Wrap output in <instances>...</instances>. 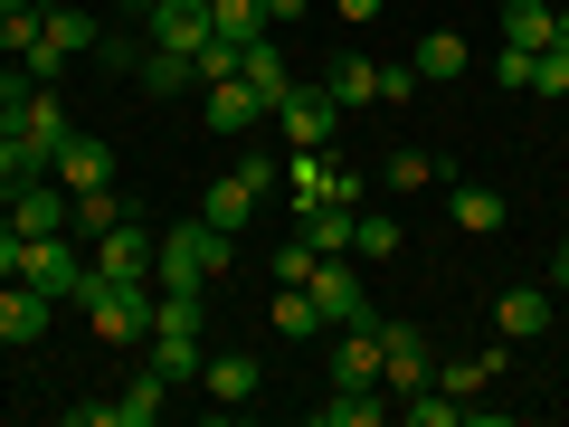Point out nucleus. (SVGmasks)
Segmentation results:
<instances>
[{"mask_svg":"<svg viewBox=\"0 0 569 427\" xmlns=\"http://www.w3.org/2000/svg\"><path fill=\"white\" fill-rule=\"evenodd\" d=\"M48 171H58L67 190H104V181H114V152H104L96 133H67V142H58V162H48Z\"/></svg>","mask_w":569,"mask_h":427,"instance_id":"18","label":"nucleus"},{"mask_svg":"<svg viewBox=\"0 0 569 427\" xmlns=\"http://www.w3.org/2000/svg\"><path fill=\"white\" fill-rule=\"evenodd\" d=\"M133 77H142V96H181V86H200V67H190V58H171V48H142V58H133Z\"/></svg>","mask_w":569,"mask_h":427,"instance_id":"26","label":"nucleus"},{"mask_svg":"<svg viewBox=\"0 0 569 427\" xmlns=\"http://www.w3.org/2000/svg\"><path fill=\"white\" fill-rule=\"evenodd\" d=\"M20 96H29V77H20V67H0V123L20 115Z\"/></svg>","mask_w":569,"mask_h":427,"instance_id":"42","label":"nucleus"},{"mask_svg":"<svg viewBox=\"0 0 569 427\" xmlns=\"http://www.w3.org/2000/svg\"><path fill=\"white\" fill-rule=\"evenodd\" d=\"M550 48H560V58H569V10H560V20H550Z\"/></svg>","mask_w":569,"mask_h":427,"instance_id":"47","label":"nucleus"},{"mask_svg":"<svg viewBox=\"0 0 569 427\" xmlns=\"http://www.w3.org/2000/svg\"><path fill=\"white\" fill-rule=\"evenodd\" d=\"M332 105H342V115H361V105H380V67H370V58H332Z\"/></svg>","mask_w":569,"mask_h":427,"instance_id":"24","label":"nucleus"},{"mask_svg":"<svg viewBox=\"0 0 569 427\" xmlns=\"http://www.w3.org/2000/svg\"><path fill=\"white\" fill-rule=\"evenodd\" d=\"M238 266V238H219L209 219H181L171 238H152V285H219Z\"/></svg>","mask_w":569,"mask_h":427,"instance_id":"1","label":"nucleus"},{"mask_svg":"<svg viewBox=\"0 0 569 427\" xmlns=\"http://www.w3.org/2000/svg\"><path fill=\"white\" fill-rule=\"evenodd\" d=\"M541 285H550V295H569V247H560V257H550V276H541Z\"/></svg>","mask_w":569,"mask_h":427,"instance_id":"46","label":"nucleus"},{"mask_svg":"<svg viewBox=\"0 0 569 427\" xmlns=\"http://www.w3.org/2000/svg\"><path fill=\"white\" fill-rule=\"evenodd\" d=\"M380 181H389V190H437V181H447V162L408 142V152H389V162H380Z\"/></svg>","mask_w":569,"mask_h":427,"instance_id":"30","label":"nucleus"},{"mask_svg":"<svg viewBox=\"0 0 569 427\" xmlns=\"http://www.w3.org/2000/svg\"><path fill=\"white\" fill-rule=\"evenodd\" d=\"M493 370H503V351H466V361H447V370H437V389H456V399H475V389H485Z\"/></svg>","mask_w":569,"mask_h":427,"instance_id":"34","label":"nucleus"},{"mask_svg":"<svg viewBox=\"0 0 569 427\" xmlns=\"http://www.w3.org/2000/svg\"><path fill=\"white\" fill-rule=\"evenodd\" d=\"M447 219L466 228V238H493V228L512 219V200H503L493 181H456V171H447Z\"/></svg>","mask_w":569,"mask_h":427,"instance_id":"14","label":"nucleus"},{"mask_svg":"<svg viewBox=\"0 0 569 427\" xmlns=\"http://www.w3.org/2000/svg\"><path fill=\"white\" fill-rule=\"evenodd\" d=\"M77 305H86V324H96V342H114V351H133L142 332H152V285H86Z\"/></svg>","mask_w":569,"mask_h":427,"instance_id":"3","label":"nucleus"},{"mask_svg":"<svg viewBox=\"0 0 569 427\" xmlns=\"http://www.w3.org/2000/svg\"><path fill=\"white\" fill-rule=\"evenodd\" d=\"M399 247H408L399 209H380V200H361V209H351V257H399Z\"/></svg>","mask_w":569,"mask_h":427,"instance_id":"20","label":"nucleus"},{"mask_svg":"<svg viewBox=\"0 0 569 427\" xmlns=\"http://www.w3.org/2000/svg\"><path fill=\"white\" fill-rule=\"evenodd\" d=\"M550 0H503V48H550Z\"/></svg>","mask_w":569,"mask_h":427,"instance_id":"28","label":"nucleus"},{"mask_svg":"<svg viewBox=\"0 0 569 427\" xmlns=\"http://www.w3.org/2000/svg\"><path fill=\"white\" fill-rule=\"evenodd\" d=\"M408 67H418V86H456V77L475 67V48L456 39V29H427V39H418V58H408Z\"/></svg>","mask_w":569,"mask_h":427,"instance_id":"19","label":"nucleus"},{"mask_svg":"<svg viewBox=\"0 0 569 427\" xmlns=\"http://www.w3.org/2000/svg\"><path fill=\"white\" fill-rule=\"evenodd\" d=\"M200 389H209L219 408H247V399L266 389V361H257V351H209V361H200Z\"/></svg>","mask_w":569,"mask_h":427,"instance_id":"13","label":"nucleus"},{"mask_svg":"<svg viewBox=\"0 0 569 427\" xmlns=\"http://www.w3.org/2000/svg\"><path fill=\"white\" fill-rule=\"evenodd\" d=\"M86 247H96V257H86V285H152V228L142 219H114L104 238H86Z\"/></svg>","mask_w":569,"mask_h":427,"instance_id":"2","label":"nucleus"},{"mask_svg":"<svg viewBox=\"0 0 569 427\" xmlns=\"http://www.w3.org/2000/svg\"><path fill=\"white\" fill-rule=\"evenodd\" d=\"M20 285H39L48 305H67L86 285V257H77V238L67 228H48V238H20Z\"/></svg>","mask_w":569,"mask_h":427,"instance_id":"4","label":"nucleus"},{"mask_svg":"<svg viewBox=\"0 0 569 427\" xmlns=\"http://www.w3.org/2000/svg\"><path fill=\"white\" fill-rule=\"evenodd\" d=\"M276 332H284V342H305V332H323V305H313L305 285H276Z\"/></svg>","mask_w":569,"mask_h":427,"instance_id":"32","label":"nucleus"},{"mask_svg":"<svg viewBox=\"0 0 569 427\" xmlns=\"http://www.w3.org/2000/svg\"><path fill=\"white\" fill-rule=\"evenodd\" d=\"M531 96H569V58H560V48L531 58Z\"/></svg>","mask_w":569,"mask_h":427,"instance_id":"37","label":"nucleus"},{"mask_svg":"<svg viewBox=\"0 0 569 427\" xmlns=\"http://www.w3.org/2000/svg\"><path fill=\"white\" fill-rule=\"evenodd\" d=\"M219 77H238V39H219V29H209V48H200V86H219Z\"/></svg>","mask_w":569,"mask_h":427,"instance_id":"35","label":"nucleus"},{"mask_svg":"<svg viewBox=\"0 0 569 427\" xmlns=\"http://www.w3.org/2000/svg\"><path fill=\"white\" fill-rule=\"evenodd\" d=\"M142 351H152V370H162L171 389H190L200 361H209V342H190V332H142Z\"/></svg>","mask_w":569,"mask_h":427,"instance_id":"21","label":"nucleus"},{"mask_svg":"<svg viewBox=\"0 0 569 427\" xmlns=\"http://www.w3.org/2000/svg\"><path fill=\"white\" fill-rule=\"evenodd\" d=\"M0 276H20V228L0 219Z\"/></svg>","mask_w":569,"mask_h":427,"instance_id":"43","label":"nucleus"},{"mask_svg":"<svg viewBox=\"0 0 569 427\" xmlns=\"http://www.w3.org/2000/svg\"><path fill=\"white\" fill-rule=\"evenodd\" d=\"M162 408H171V380H162V370H142V380L114 399V427H152Z\"/></svg>","mask_w":569,"mask_h":427,"instance_id":"27","label":"nucleus"},{"mask_svg":"<svg viewBox=\"0 0 569 427\" xmlns=\"http://www.w3.org/2000/svg\"><path fill=\"white\" fill-rule=\"evenodd\" d=\"M295 219H305V247H313V257H351V209H342V200L295 209Z\"/></svg>","mask_w":569,"mask_h":427,"instance_id":"25","label":"nucleus"},{"mask_svg":"<svg viewBox=\"0 0 569 427\" xmlns=\"http://www.w3.org/2000/svg\"><path fill=\"white\" fill-rule=\"evenodd\" d=\"M332 10H342V20H380L389 0H332Z\"/></svg>","mask_w":569,"mask_h":427,"instance_id":"45","label":"nucleus"},{"mask_svg":"<svg viewBox=\"0 0 569 427\" xmlns=\"http://www.w3.org/2000/svg\"><path fill=\"white\" fill-rule=\"evenodd\" d=\"M284 190H295V209H323V200L361 209V171L332 162V142H323V152H295V162H284Z\"/></svg>","mask_w":569,"mask_h":427,"instance_id":"6","label":"nucleus"},{"mask_svg":"<svg viewBox=\"0 0 569 427\" xmlns=\"http://www.w3.org/2000/svg\"><path fill=\"white\" fill-rule=\"evenodd\" d=\"M123 219V190L104 181V190H67V238H104V228Z\"/></svg>","mask_w":569,"mask_h":427,"instance_id":"22","label":"nucleus"},{"mask_svg":"<svg viewBox=\"0 0 569 427\" xmlns=\"http://www.w3.org/2000/svg\"><path fill=\"white\" fill-rule=\"evenodd\" d=\"M313 266H323L313 247H276V285H313Z\"/></svg>","mask_w":569,"mask_h":427,"instance_id":"38","label":"nucleus"},{"mask_svg":"<svg viewBox=\"0 0 569 427\" xmlns=\"http://www.w3.org/2000/svg\"><path fill=\"white\" fill-rule=\"evenodd\" d=\"M531 58H541V48H503V58H493V77H503V96H531Z\"/></svg>","mask_w":569,"mask_h":427,"instance_id":"36","label":"nucleus"},{"mask_svg":"<svg viewBox=\"0 0 569 427\" xmlns=\"http://www.w3.org/2000/svg\"><path fill=\"white\" fill-rule=\"evenodd\" d=\"M408 96H418V67H408V58L380 67V105H408Z\"/></svg>","mask_w":569,"mask_h":427,"instance_id":"40","label":"nucleus"},{"mask_svg":"<svg viewBox=\"0 0 569 427\" xmlns=\"http://www.w3.org/2000/svg\"><path fill=\"white\" fill-rule=\"evenodd\" d=\"M209 29H219V39H266V10H257V0H209Z\"/></svg>","mask_w":569,"mask_h":427,"instance_id":"33","label":"nucleus"},{"mask_svg":"<svg viewBox=\"0 0 569 427\" xmlns=\"http://www.w3.org/2000/svg\"><path fill=\"white\" fill-rule=\"evenodd\" d=\"M257 10H266V29H276V20H305V0H257Z\"/></svg>","mask_w":569,"mask_h":427,"instance_id":"44","label":"nucleus"},{"mask_svg":"<svg viewBox=\"0 0 569 427\" xmlns=\"http://www.w3.org/2000/svg\"><path fill=\"white\" fill-rule=\"evenodd\" d=\"M313 418H323V427H380L389 399H380V380H370V389H342V380H332V399L313 408Z\"/></svg>","mask_w":569,"mask_h":427,"instance_id":"23","label":"nucleus"},{"mask_svg":"<svg viewBox=\"0 0 569 427\" xmlns=\"http://www.w3.org/2000/svg\"><path fill=\"white\" fill-rule=\"evenodd\" d=\"M493 332H503V342L550 332V285H503V295H493Z\"/></svg>","mask_w":569,"mask_h":427,"instance_id":"17","label":"nucleus"},{"mask_svg":"<svg viewBox=\"0 0 569 427\" xmlns=\"http://www.w3.org/2000/svg\"><path fill=\"white\" fill-rule=\"evenodd\" d=\"M29 181V152H20V142H10V133H0V200H10V190H20Z\"/></svg>","mask_w":569,"mask_h":427,"instance_id":"41","label":"nucleus"},{"mask_svg":"<svg viewBox=\"0 0 569 427\" xmlns=\"http://www.w3.org/2000/svg\"><path fill=\"white\" fill-rule=\"evenodd\" d=\"M276 123H284L295 152H323L332 123H342V105H332V86H284V96H276Z\"/></svg>","mask_w":569,"mask_h":427,"instance_id":"7","label":"nucleus"},{"mask_svg":"<svg viewBox=\"0 0 569 427\" xmlns=\"http://www.w3.org/2000/svg\"><path fill=\"white\" fill-rule=\"evenodd\" d=\"M228 171H247V181H257V190H276V181H284V162H276V152H238V162H228Z\"/></svg>","mask_w":569,"mask_h":427,"instance_id":"39","label":"nucleus"},{"mask_svg":"<svg viewBox=\"0 0 569 427\" xmlns=\"http://www.w3.org/2000/svg\"><path fill=\"white\" fill-rule=\"evenodd\" d=\"M305 295L323 305V324H370V305H361V266H351V257H323Z\"/></svg>","mask_w":569,"mask_h":427,"instance_id":"11","label":"nucleus"},{"mask_svg":"<svg viewBox=\"0 0 569 427\" xmlns=\"http://www.w3.org/2000/svg\"><path fill=\"white\" fill-rule=\"evenodd\" d=\"M238 77H247V86H257V96H266V105H276V96H284V86H295V77H284V58H276V48H266V39H247V48H238Z\"/></svg>","mask_w":569,"mask_h":427,"instance_id":"31","label":"nucleus"},{"mask_svg":"<svg viewBox=\"0 0 569 427\" xmlns=\"http://www.w3.org/2000/svg\"><path fill=\"white\" fill-rule=\"evenodd\" d=\"M257 200H266V190L247 181V171H219V181H209V200H200V219L219 228V238H247V219H257Z\"/></svg>","mask_w":569,"mask_h":427,"instance_id":"15","label":"nucleus"},{"mask_svg":"<svg viewBox=\"0 0 569 427\" xmlns=\"http://www.w3.org/2000/svg\"><path fill=\"white\" fill-rule=\"evenodd\" d=\"M0 133H10V142L29 152V171H48V162H58V142L77 133V123H67V105L48 96V86H29V96H20V115L0 123Z\"/></svg>","mask_w":569,"mask_h":427,"instance_id":"5","label":"nucleus"},{"mask_svg":"<svg viewBox=\"0 0 569 427\" xmlns=\"http://www.w3.org/2000/svg\"><path fill=\"white\" fill-rule=\"evenodd\" d=\"M39 29H48L39 0H0V58H29V48H39Z\"/></svg>","mask_w":569,"mask_h":427,"instance_id":"29","label":"nucleus"},{"mask_svg":"<svg viewBox=\"0 0 569 427\" xmlns=\"http://www.w3.org/2000/svg\"><path fill=\"white\" fill-rule=\"evenodd\" d=\"M437 380V361H427V332L418 324H380V389L389 399H408V389Z\"/></svg>","mask_w":569,"mask_h":427,"instance_id":"9","label":"nucleus"},{"mask_svg":"<svg viewBox=\"0 0 569 427\" xmlns=\"http://www.w3.org/2000/svg\"><path fill=\"white\" fill-rule=\"evenodd\" d=\"M0 219L20 228V238H48V228H67V181H58V171H29V181L0 200Z\"/></svg>","mask_w":569,"mask_h":427,"instance_id":"10","label":"nucleus"},{"mask_svg":"<svg viewBox=\"0 0 569 427\" xmlns=\"http://www.w3.org/2000/svg\"><path fill=\"white\" fill-rule=\"evenodd\" d=\"M266 115H276V105H266V96H257V86H247V77H219V86H209V133H219V142L257 133Z\"/></svg>","mask_w":569,"mask_h":427,"instance_id":"12","label":"nucleus"},{"mask_svg":"<svg viewBox=\"0 0 569 427\" xmlns=\"http://www.w3.org/2000/svg\"><path fill=\"white\" fill-rule=\"evenodd\" d=\"M123 10H133V20H142V10H152V0H123Z\"/></svg>","mask_w":569,"mask_h":427,"instance_id":"48","label":"nucleus"},{"mask_svg":"<svg viewBox=\"0 0 569 427\" xmlns=\"http://www.w3.org/2000/svg\"><path fill=\"white\" fill-rule=\"evenodd\" d=\"M48 324H58V305H48L39 285H20V276H0V342H39Z\"/></svg>","mask_w":569,"mask_h":427,"instance_id":"16","label":"nucleus"},{"mask_svg":"<svg viewBox=\"0 0 569 427\" xmlns=\"http://www.w3.org/2000/svg\"><path fill=\"white\" fill-rule=\"evenodd\" d=\"M142 39L200 67V48H209V0H152V10H142Z\"/></svg>","mask_w":569,"mask_h":427,"instance_id":"8","label":"nucleus"}]
</instances>
